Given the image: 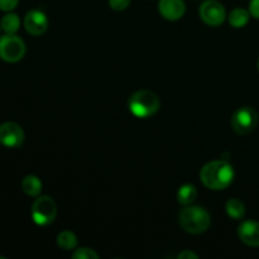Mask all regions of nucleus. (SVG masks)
<instances>
[{
	"instance_id": "20e7f679",
	"label": "nucleus",
	"mask_w": 259,
	"mask_h": 259,
	"mask_svg": "<svg viewBox=\"0 0 259 259\" xmlns=\"http://www.w3.org/2000/svg\"><path fill=\"white\" fill-rule=\"evenodd\" d=\"M57 215V205L50 196H39L32 206L33 222L40 227L52 224Z\"/></svg>"
},
{
	"instance_id": "f03ea898",
	"label": "nucleus",
	"mask_w": 259,
	"mask_h": 259,
	"mask_svg": "<svg viewBox=\"0 0 259 259\" xmlns=\"http://www.w3.org/2000/svg\"><path fill=\"white\" fill-rule=\"evenodd\" d=\"M180 224L190 234H201L209 229L211 218L200 206H187L180 212Z\"/></svg>"
},
{
	"instance_id": "ddd939ff",
	"label": "nucleus",
	"mask_w": 259,
	"mask_h": 259,
	"mask_svg": "<svg viewBox=\"0 0 259 259\" xmlns=\"http://www.w3.org/2000/svg\"><path fill=\"white\" fill-rule=\"evenodd\" d=\"M22 189L27 195L35 197L42 191V182L37 176L29 175V176H25L22 181Z\"/></svg>"
},
{
	"instance_id": "5701e85b",
	"label": "nucleus",
	"mask_w": 259,
	"mask_h": 259,
	"mask_svg": "<svg viewBox=\"0 0 259 259\" xmlns=\"http://www.w3.org/2000/svg\"><path fill=\"white\" fill-rule=\"evenodd\" d=\"M258 70H259V60H258Z\"/></svg>"
},
{
	"instance_id": "aec40b11",
	"label": "nucleus",
	"mask_w": 259,
	"mask_h": 259,
	"mask_svg": "<svg viewBox=\"0 0 259 259\" xmlns=\"http://www.w3.org/2000/svg\"><path fill=\"white\" fill-rule=\"evenodd\" d=\"M19 0H0V10L3 12H10L18 5Z\"/></svg>"
},
{
	"instance_id": "a211bd4d",
	"label": "nucleus",
	"mask_w": 259,
	"mask_h": 259,
	"mask_svg": "<svg viewBox=\"0 0 259 259\" xmlns=\"http://www.w3.org/2000/svg\"><path fill=\"white\" fill-rule=\"evenodd\" d=\"M73 259H99V254L90 248H78L72 254Z\"/></svg>"
},
{
	"instance_id": "f3484780",
	"label": "nucleus",
	"mask_w": 259,
	"mask_h": 259,
	"mask_svg": "<svg viewBox=\"0 0 259 259\" xmlns=\"http://www.w3.org/2000/svg\"><path fill=\"white\" fill-rule=\"evenodd\" d=\"M57 244H58V247L63 250L75 249L76 245H77V238H76V235L73 234L72 232L63 230L62 233H60V234H58Z\"/></svg>"
},
{
	"instance_id": "9b49d317",
	"label": "nucleus",
	"mask_w": 259,
	"mask_h": 259,
	"mask_svg": "<svg viewBox=\"0 0 259 259\" xmlns=\"http://www.w3.org/2000/svg\"><path fill=\"white\" fill-rule=\"evenodd\" d=\"M158 9L164 19L179 20L185 14V3L184 0H161Z\"/></svg>"
},
{
	"instance_id": "412c9836",
	"label": "nucleus",
	"mask_w": 259,
	"mask_h": 259,
	"mask_svg": "<svg viewBox=\"0 0 259 259\" xmlns=\"http://www.w3.org/2000/svg\"><path fill=\"white\" fill-rule=\"evenodd\" d=\"M249 13L252 17L259 19V0H250L249 3Z\"/></svg>"
},
{
	"instance_id": "2eb2a0df",
	"label": "nucleus",
	"mask_w": 259,
	"mask_h": 259,
	"mask_svg": "<svg viewBox=\"0 0 259 259\" xmlns=\"http://www.w3.org/2000/svg\"><path fill=\"white\" fill-rule=\"evenodd\" d=\"M227 214L229 215V218L234 220H240L244 218L245 215V206L239 199H230L227 202Z\"/></svg>"
},
{
	"instance_id": "6e6552de",
	"label": "nucleus",
	"mask_w": 259,
	"mask_h": 259,
	"mask_svg": "<svg viewBox=\"0 0 259 259\" xmlns=\"http://www.w3.org/2000/svg\"><path fill=\"white\" fill-rule=\"evenodd\" d=\"M24 142V132L17 123L8 121L0 125V143L8 148H19Z\"/></svg>"
},
{
	"instance_id": "7ed1b4c3",
	"label": "nucleus",
	"mask_w": 259,
	"mask_h": 259,
	"mask_svg": "<svg viewBox=\"0 0 259 259\" xmlns=\"http://www.w3.org/2000/svg\"><path fill=\"white\" fill-rule=\"evenodd\" d=\"M129 110L134 116L141 119L149 118L158 111L161 106L158 96L149 90H139L129 99Z\"/></svg>"
},
{
	"instance_id": "0eeeda50",
	"label": "nucleus",
	"mask_w": 259,
	"mask_h": 259,
	"mask_svg": "<svg viewBox=\"0 0 259 259\" xmlns=\"http://www.w3.org/2000/svg\"><path fill=\"white\" fill-rule=\"evenodd\" d=\"M199 13L201 19L211 27L222 25L224 23L225 17H227L224 5L220 4L217 0H206V2L202 3Z\"/></svg>"
},
{
	"instance_id": "39448f33",
	"label": "nucleus",
	"mask_w": 259,
	"mask_h": 259,
	"mask_svg": "<svg viewBox=\"0 0 259 259\" xmlns=\"http://www.w3.org/2000/svg\"><path fill=\"white\" fill-rule=\"evenodd\" d=\"M25 55V45L15 34H5L0 38V58L5 62H18Z\"/></svg>"
},
{
	"instance_id": "6ab92c4d",
	"label": "nucleus",
	"mask_w": 259,
	"mask_h": 259,
	"mask_svg": "<svg viewBox=\"0 0 259 259\" xmlns=\"http://www.w3.org/2000/svg\"><path fill=\"white\" fill-rule=\"evenodd\" d=\"M132 0H109V5L111 9L116 10V12H121V10L126 9L131 4Z\"/></svg>"
},
{
	"instance_id": "4be33fe9",
	"label": "nucleus",
	"mask_w": 259,
	"mask_h": 259,
	"mask_svg": "<svg viewBox=\"0 0 259 259\" xmlns=\"http://www.w3.org/2000/svg\"><path fill=\"white\" fill-rule=\"evenodd\" d=\"M179 259H197L199 258V255L195 254L194 252H191V250H184L182 253H180Z\"/></svg>"
},
{
	"instance_id": "9d476101",
	"label": "nucleus",
	"mask_w": 259,
	"mask_h": 259,
	"mask_svg": "<svg viewBox=\"0 0 259 259\" xmlns=\"http://www.w3.org/2000/svg\"><path fill=\"white\" fill-rule=\"evenodd\" d=\"M238 235L244 244L249 247H259V223L247 220L239 225Z\"/></svg>"
},
{
	"instance_id": "f257e3e1",
	"label": "nucleus",
	"mask_w": 259,
	"mask_h": 259,
	"mask_svg": "<svg viewBox=\"0 0 259 259\" xmlns=\"http://www.w3.org/2000/svg\"><path fill=\"white\" fill-rule=\"evenodd\" d=\"M201 182L210 190H224L234 180V169L227 161H212L205 164L200 172Z\"/></svg>"
},
{
	"instance_id": "423d86ee",
	"label": "nucleus",
	"mask_w": 259,
	"mask_h": 259,
	"mask_svg": "<svg viewBox=\"0 0 259 259\" xmlns=\"http://www.w3.org/2000/svg\"><path fill=\"white\" fill-rule=\"evenodd\" d=\"M258 124V113L252 106H243L238 109L232 116V128L240 136L249 134Z\"/></svg>"
},
{
	"instance_id": "f8f14e48",
	"label": "nucleus",
	"mask_w": 259,
	"mask_h": 259,
	"mask_svg": "<svg viewBox=\"0 0 259 259\" xmlns=\"http://www.w3.org/2000/svg\"><path fill=\"white\" fill-rule=\"evenodd\" d=\"M197 199V190L194 185H182L177 191V201L184 206H189Z\"/></svg>"
},
{
	"instance_id": "dca6fc26",
	"label": "nucleus",
	"mask_w": 259,
	"mask_h": 259,
	"mask_svg": "<svg viewBox=\"0 0 259 259\" xmlns=\"http://www.w3.org/2000/svg\"><path fill=\"white\" fill-rule=\"evenodd\" d=\"M0 27L3 28V30L7 34H14V33L18 32V29L20 27L19 17L17 14H13V13L4 15L2 22H0Z\"/></svg>"
},
{
	"instance_id": "4468645a",
	"label": "nucleus",
	"mask_w": 259,
	"mask_h": 259,
	"mask_svg": "<svg viewBox=\"0 0 259 259\" xmlns=\"http://www.w3.org/2000/svg\"><path fill=\"white\" fill-rule=\"evenodd\" d=\"M250 13L243 8H237L229 14V24L234 28H243L249 22Z\"/></svg>"
},
{
	"instance_id": "1a4fd4ad",
	"label": "nucleus",
	"mask_w": 259,
	"mask_h": 259,
	"mask_svg": "<svg viewBox=\"0 0 259 259\" xmlns=\"http://www.w3.org/2000/svg\"><path fill=\"white\" fill-rule=\"evenodd\" d=\"M24 27L29 34L40 35L47 30L48 19L40 10H30L25 14Z\"/></svg>"
}]
</instances>
